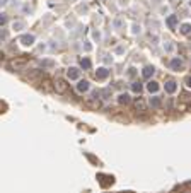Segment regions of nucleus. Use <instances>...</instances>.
Returning <instances> with one entry per match:
<instances>
[{"label":"nucleus","instance_id":"2","mask_svg":"<svg viewBox=\"0 0 191 193\" xmlns=\"http://www.w3.org/2000/svg\"><path fill=\"white\" fill-rule=\"evenodd\" d=\"M169 67L172 70H181L184 67V62L181 60V58H177V56H174L172 60H171V63H169Z\"/></svg>","mask_w":191,"mask_h":193},{"label":"nucleus","instance_id":"18","mask_svg":"<svg viewBox=\"0 0 191 193\" xmlns=\"http://www.w3.org/2000/svg\"><path fill=\"white\" fill-rule=\"evenodd\" d=\"M131 89L135 91V92H140V91H142V84H140V82H133V84H131Z\"/></svg>","mask_w":191,"mask_h":193},{"label":"nucleus","instance_id":"17","mask_svg":"<svg viewBox=\"0 0 191 193\" xmlns=\"http://www.w3.org/2000/svg\"><path fill=\"white\" fill-rule=\"evenodd\" d=\"M190 31H191V24H183V26H181V33H183V34H188Z\"/></svg>","mask_w":191,"mask_h":193},{"label":"nucleus","instance_id":"13","mask_svg":"<svg viewBox=\"0 0 191 193\" xmlns=\"http://www.w3.org/2000/svg\"><path fill=\"white\" fill-rule=\"evenodd\" d=\"M80 67H82V69H85V70L90 69V60H89L87 56H84V58L80 60Z\"/></svg>","mask_w":191,"mask_h":193},{"label":"nucleus","instance_id":"20","mask_svg":"<svg viewBox=\"0 0 191 193\" xmlns=\"http://www.w3.org/2000/svg\"><path fill=\"white\" fill-rule=\"evenodd\" d=\"M7 22V15L5 14H2V17H0V24H2V26H4V24H5Z\"/></svg>","mask_w":191,"mask_h":193},{"label":"nucleus","instance_id":"1","mask_svg":"<svg viewBox=\"0 0 191 193\" xmlns=\"http://www.w3.org/2000/svg\"><path fill=\"white\" fill-rule=\"evenodd\" d=\"M67 89H68V86H67L65 80H61V79H56V80H55V91H56L58 94H65Z\"/></svg>","mask_w":191,"mask_h":193},{"label":"nucleus","instance_id":"3","mask_svg":"<svg viewBox=\"0 0 191 193\" xmlns=\"http://www.w3.org/2000/svg\"><path fill=\"white\" fill-rule=\"evenodd\" d=\"M164 89H165V92H167V94H174V92H176V89H177V84L174 82V80H167V82H165V86H164Z\"/></svg>","mask_w":191,"mask_h":193},{"label":"nucleus","instance_id":"7","mask_svg":"<svg viewBox=\"0 0 191 193\" xmlns=\"http://www.w3.org/2000/svg\"><path fill=\"white\" fill-rule=\"evenodd\" d=\"M80 77V70L77 69V67H72V69L68 70V79L70 80H77Z\"/></svg>","mask_w":191,"mask_h":193},{"label":"nucleus","instance_id":"9","mask_svg":"<svg viewBox=\"0 0 191 193\" xmlns=\"http://www.w3.org/2000/svg\"><path fill=\"white\" fill-rule=\"evenodd\" d=\"M135 108H136V111H145V108H147V104H145V101L143 99H136L135 101Z\"/></svg>","mask_w":191,"mask_h":193},{"label":"nucleus","instance_id":"23","mask_svg":"<svg viewBox=\"0 0 191 193\" xmlns=\"http://www.w3.org/2000/svg\"><path fill=\"white\" fill-rule=\"evenodd\" d=\"M186 86H188V87H190V89H191V75L188 77V79H186Z\"/></svg>","mask_w":191,"mask_h":193},{"label":"nucleus","instance_id":"15","mask_svg":"<svg viewBox=\"0 0 191 193\" xmlns=\"http://www.w3.org/2000/svg\"><path fill=\"white\" fill-rule=\"evenodd\" d=\"M150 106H152V108H159V106H160V97L154 96L150 99Z\"/></svg>","mask_w":191,"mask_h":193},{"label":"nucleus","instance_id":"8","mask_svg":"<svg viewBox=\"0 0 191 193\" xmlns=\"http://www.w3.org/2000/svg\"><path fill=\"white\" fill-rule=\"evenodd\" d=\"M89 87H90V86H89L87 80H79V84H77V91H79V92H87Z\"/></svg>","mask_w":191,"mask_h":193},{"label":"nucleus","instance_id":"19","mask_svg":"<svg viewBox=\"0 0 191 193\" xmlns=\"http://www.w3.org/2000/svg\"><path fill=\"white\" fill-rule=\"evenodd\" d=\"M43 67H53V62L51 60H44L43 62Z\"/></svg>","mask_w":191,"mask_h":193},{"label":"nucleus","instance_id":"16","mask_svg":"<svg viewBox=\"0 0 191 193\" xmlns=\"http://www.w3.org/2000/svg\"><path fill=\"white\" fill-rule=\"evenodd\" d=\"M12 28L15 29V31H20V29L24 28V22H22V21H17V22H14V24H12Z\"/></svg>","mask_w":191,"mask_h":193},{"label":"nucleus","instance_id":"22","mask_svg":"<svg viewBox=\"0 0 191 193\" xmlns=\"http://www.w3.org/2000/svg\"><path fill=\"white\" fill-rule=\"evenodd\" d=\"M109 94H111V91H109V89H104V91H102V96H104V97H108Z\"/></svg>","mask_w":191,"mask_h":193},{"label":"nucleus","instance_id":"21","mask_svg":"<svg viewBox=\"0 0 191 193\" xmlns=\"http://www.w3.org/2000/svg\"><path fill=\"white\" fill-rule=\"evenodd\" d=\"M138 33H140V26L135 24V26H133V34H138Z\"/></svg>","mask_w":191,"mask_h":193},{"label":"nucleus","instance_id":"6","mask_svg":"<svg viewBox=\"0 0 191 193\" xmlns=\"http://www.w3.org/2000/svg\"><path fill=\"white\" fill-rule=\"evenodd\" d=\"M24 46H31L34 43V36L33 34H24V36H20V39H19Z\"/></svg>","mask_w":191,"mask_h":193},{"label":"nucleus","instance_id":"10","mask_svg":"<svg viewBox=\"0 0 191 193\" xmlns=\"http://www.w3.org/2000/svg\"><path fill=\"white\" fill-rule=\"evenodd\" d=\"M118 103H120V104H128L130 103V96L126 94V92L120 94V96H118Z\"/></svg>","mask_w":191,"mask_h":193},{"label":"nucleus","instance_id":"12","mask_svg":"<svg viewBox=\"0 0 191 193\" xmlns=\"http://www.w3.org/2000/svg\"><path fill=\"white\" fill-rule=\"evenodd\" d=\"M176 24H177V17L176 15H171L169 19H167V26H169L171 29H174L176 28Z\"/></svg>","mask_w":191,"mask_h":193},{"label":"nucleus","instance_id":"5","mask_svg":"<svg viewBox=\"0 0 191 193\" xmlns=\"http://www.w3.org/2000/svg\"><path fill=\"white\" fill-rule=\"evenodd\" d=\"M108 75H109V70L108 69H97V72H95V79L97 80H104V79H108Z\"/></svg>","mask_w":191,"mask_h":193},{"label":"nucleus","instance_id":"11","mask_svg":"<svg viewBox=\"0 0 191 193\" xmlns=\"http://www.w3.org/2000/svg\"><path fill=\"white\" fill-rule=\"evenodd\" d=\"M147 89H149V92H154V94H155L157 91H159V84L154 82V80H150V82L147 84Z\"/></svg>","mask_w":191,"mask_h":193},{"label":"nucleus","instance_id":"4","mask_svg":"<svg viewBox=\"0 0 191 193\" xmlns=\"http://www.w3.org/2000/svg\"><path fill=\"white\" fill-rule=\"evenodd\" d=\"M154 72H155V69L152 67V65H145L142 70V77L143 79H150V77L154 75Z\"/></svg>","mask_w":191,"mask_h":193},{"label":"nucleus","instance_id":"14","mask_svg":"<svg viewBox=\"0 0 191 193\" xmlns=\"http://www.w3.org/2000/svg\"><path fill=\"white\" fill-rule=\"evenodd\" d=\"M113 26H114L116 29H121L123 26H125V21H123L121 17H116V19H114V22H113Z\"/></svg>","mask_w":191,"mask_h":193}]
</instances>
